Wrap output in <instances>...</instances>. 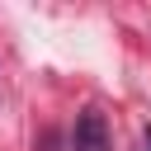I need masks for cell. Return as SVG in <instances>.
I'll list each match as a JSON object with an SVG mask.
<instances>
[{
  "label": "cell",
  "mask_w": 151,
  "mask_h": 151,
  "mask_svg": "<svg viewBox=\"0 0 151 151\" xmlns=\"http://www.w3.org/2000/svg\"><path fill=\"white\" fill-rule=\"evenodd\" d=\"M146 151H151V132H146Z\"/></svg>",
  "instance_id": "cell-2"
},
{
  "label": "cell",
  "mask_w": 151,
  "mask_h": 151,
  "mask_svg": "<svg viewBox=\"0 0 151 151\" xmlns=\"http://www.w3.org/2000/svg\"><path fill=\"white\" fill-rule=\"evenodd\" d=\"M71 151H113V137H109V123L104 113L85 109L76 118V132H71Z\"/></svg>",
  "instance_id": "cell-1"
}]
</instances>
